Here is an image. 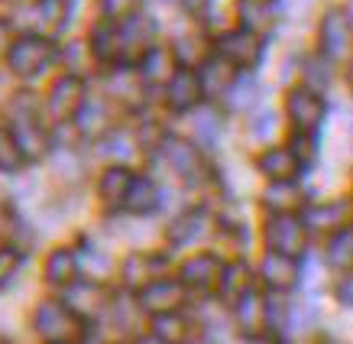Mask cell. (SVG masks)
Here are the masks:
<instances>
[{"label": "cell", "mask_w": 353, "mask_h": 344, "mask_svg": "<svg viewBox=\"0 0 353 344\" xmlns=\"http://www.w3.org/2000/svg\"><path fill=\"white\" fill-rule=\"evenodd\" d=\"M301 162L295 160V153L289 146H272L259 156V172L266 175L269 182H292L299 175Z\"/></svg>", "instance_id": "20"}, {"label": "cell", "mask_w": 353, "mask_h": 344, "mask_svg": "<svg viewBox=\"0 0 353 344\" xmlns=\"http://www.w3.org/2000/svg\"><path fill=\"white\" fill-rule=\"evenodd\" d=\"M159 150H162L165 162L172 166V172H175L179 179H185V182H198V179L204 175V160H201V153H198V146H194L192 140H182V137H162Z\"/></svg>", "instance_id": "8"}, {"label": "cell", "mask_w": 353, "mask_h": 344, "mask_svg": "<svg viewBox=\"0 0 353 344\" xmlns=\"http://www.w3.org/2000/svg\"><path fill=\"white\" fill-rule=\"evenodd\" d=\"M162 267H165V260L156 257V254H133V257H127V263H123V280H127V286L143 289V286H150L152 280H159Z\"/></svg>", "instance_id": "22"}, {"label": "cell", "mask_w": 353, "mask_h": 344, "mask_svg": "<svg viewBox=\"0 0 353 344\" xmlns=\"http://www.w3.org/2000/svg\"><path fill=\"white\" fill-rule=\"evenodd\" d=\"M108 143H114V146H108V156H117V160H123V156H130V140L123 137V133H114Z\"/></svg>", "instance_id": "40"}, {"label": "cell", "mask_w": 353, "mask_h": 344, "mask_svg": "<svg viewBox=\"0 0 353 344\" xmlns=\"http://www.w3.org/2000/svg\"><path fill=\"white\" fill-rule=\"evenodd\" d=\"M68 3H72V0H68Z\"/></svg>", "instance_id": "49"}, {"label": "cell", "mask_w": 353, "mask_h": 344, "mask_svg": "<svg viewBox=\"0 0 353 344\" xmlns=\"http://www.w3.org/2000/svg\"><path fill=\"white\" fill-rule=\"evenodd\" d=\"M221 269H224V263H221L214 254H198V257H192L182 267V273H179V283H182L185 289H198V292L217 289Z\"/></svg>", "instance_id": "13"}, {"label": "cell", "mask_w": 353, "mask_h": 344, "mask_svg": "<svg viewBox=\"0 0 353 344\" xmlns=\"http://www.w3.org/2000/svg\"><path fill=\"white\" fill-rule=\"evenodd\" d=\"M266 247L276 250V254H285V257H299L305 244H308V227L299 215L292 211H282V215H272L266 221Z\"/></svg>", "instance_id": "5"}, {"label": "cell", "mask_w": 353, "mask_h": 344, "mask_svg": "<svg viewBox=\"0 0 353 344\" xmlns=\"http://www.w3.org/2000/svg\"><path fill=\"white\" fill-rule=\"evenodd\" d=\"M152 334L165 344H188V334H192V325L185 322L179 312L169 315H156V325H152Z\"/></svg>", "instance_id": "30"}, {"label": "cell", "mask_w": 353, "mask_h": 344, "mask_svg": "<svg viewBox=\"0 0 353 344\" xmlns=\"http://www.w3.org/2000/svg\"><path fill=\"white\" fill-rule=\"evenodd\" d=\"M234 318H236V328L246 338H259V334L266 332V299L256 289H246L234 302Z\"/></svg>", "instance_id": "15"}, {"label": "cell", "mask_w": 353, "mask_h": 344, "mask_svg": "<svg viewBox=\"0 0 353 344\" xmlns=\"http://www.w3.org/2000/svg\"><path fill=\"white\" fill-rule=\"evenodd\" d=\"M350 85H353V62H350Z\"/></svg>", "instance_id": "46"}, {"label": "cell", "mask_w": 353, "mask_h": 344, "mask_svg": "<svg viewBox=\"0 0 353 344\" xmlns=\"http://www.w3.org/2000/svg\"><path fill=\"white\" fill-rule=\"evenodd\" d=\"M194 75H198V85H201V97H224L236 85V68L221 55L201 59Z\"/></svg>", "instance_id": "12"}, {"label": "cell", "mask_w": 353, "mask_h": 344, "mask_svg": "<svg viewBox=\"0 0 353 344\" xmlns=\"http://www.w3.org/2000/svg\"><path fill=\"white\" fill-rule=\"evenodd\" d=\"M198 133H201L204 140H214V137H217V124H214V117H208V114H204V117H198Z\"/></svg>", "instance_id": "41"}, {"label": "cell", "mask_w": 353, "mask_h": 344, "mask_svg": "<svg viewBox=\"0 0 353 344\" xmlns=\"http://www.w3.org/2000/svg\"><path fill=\"white\" fill-rule=\"evenodd\" d=\"M32 325H36V334L43 338L46 344H78L81 341V318H78L65 302H43L36 315H32Z\"/></svg>", "instance_id": "3"}, {"label": "cell", "mask_w": 353, "mask_h": 344, "mask_svg": "<svg viewBox=\"0 0 353 344\" xmlns=\"http://www.w3.org/2000/svg\"><path fill=\"white\" fill-rule=\"evenodd\" d=\"M253 344H266V341H259V338H253Z\"/></svg>", "instance_id": "47"}, {"label": "cell", "mask_w": 353, "mask_h": 344, "mask_svg": "<svg viewBox=\"0 0 353 344\" xmlns=\"http://www.w3.org/2000/svg\"><path fill=\"white\" fill-rule=\"evenodd\" d=\"M68 23V0H36V26L39 36H55Z\"/></svg>", "instance_id": "27"}, {"label": "cell", "mask_w": 353, "mask_h": 344, "mask_svg": "<svg viewBox=\"0 0 353 344\" xmlns=\"http://www.w3.org/2000/svg\"><path fill=\"white\" fill-rule=\"evenodd\" d=\"M88 49L94 55L97 62L104 65H114L120 62V39H117V20H104L97 23L94 30H91V39H88Z\"/></svg>", "instance_id": "21"}, {"label": "cell", "mask_w": 353, "mask_h": 344, "mask_svg": "<svg viewBox=\"0 0 353 344\" xmlns=\"http://www.w3.org/2000/svg\"><path fill=\"white\" fill-rule=\"evenodd\" d=\"M192 344H208V341H192Z\"/></svg>", "instance_id": "48"}, {"label": "cell", "mask_w": 353, "mask_h": 344, "mask_svg": "<svg viewBox=\"0 0 353 344\" xmlns=\"http://www.w3.org/2000/svg\"><path fill=\"white\" fill-rule=\"evenodd\" d=\"M208 231V215L204 211H185L169 224V244L172 247H188Z\"/></svg>", "instance_id": "24"}, {"label": "cell", "mask_w": 353, "mask_h": 344, "mask_svg": "<svg viewBox=\"0 0 353 344\" xmlns=\"http://www.w3.org/2000/svg\"><path fill=\"white\" fill-rule=\"evenodd\" d=\"M175 52L172 49H162V46H152L143 52L139 59V82L143 85H165L172 75H175Z\"/></svg>", "instance_id": "19"}, {"label": "cell", "mask_w": 353, "mask_h": 344, "mask_svg": "<svg viewBox=\"0 0 353 344\" xmlns=\"http://www.w3.org/2000/svg\"><path fill=\"white\" fill-rule=\"evenodd\" d=\"M246 289H253V276H250L246 263H227V267L221 269V280H217V292H221V299L234 305Z\"/></svg>", "instance_id": "26"}, {"label": "cell", "mask_w": 353, "mask_h": 344, "mask_svg": "<svg viewBox=\"0 0 353 344\" xmlns=\"http://www.w3.org/2000/svg\"><path fill=\"white\" fill-rule=\"evenodd\" d=\"M347 20H350V30H353V3L347 7Z\"/></svg>", "instance_id": "45"}, {"label": "cell", "mask_w": 353, "mask_h": 344, "mask_svg": "<svg viewBox=\"0 0 353 344\" xmlns=\"http://www.w3.org/2000/svg\"><path fill=\"white\" fill-rule=\"evenodd\" d=\"M201 101V85L192 68H175V75L165 82V104L172 111H192Z\"/></svg>", "instance_id": "16"}, {"label": "cell", "mask_w": 353, "mask_h": 344, "mask_svg": "<svg viewBox=\"0 0 353 344\" xmlns=\"http://www.w3.org/2000/svg\"><path fill=\"white\" fill-rule=\"evenodd\" d=\"M259 276H263V283H266L272 292H285L299 280V263H295V257H285V254L269 250L266 257H263V263H259Z\"/></svg>", "instance_id": "17"}, {"label": "cell", "mask_w": 353, "mask_h": 344, "mask_svg": "<svg viewBox=\"0 0 353 344\" xmlns=\"http://www.w3.org/2000/svg\"><path fill=\"white\" fill-rule=\"evenodd\" d=\"M117 39H120V62H139L146 49H152L156 39V23L146 13H130L117 20Z\"/></svg>", "instance_id": "6"}, {"label": "cell", "mask_w": 353, "mask_h": 344, "mask_svg": "<svg viewBox=\"0 0 353 344\" xmlns=\"http://www.w3.org/2000/svg\"><path fill=\"white\" fill-rule=\"evenodd\" d=\"M65 305L78 315V318H94V315L104 312V305H108V292L101 289L94 280L88 283H68L65 286Z\"/></svg>", "instance_id": "14"}, {"label": "cell", "mask_w": 353, "mask_h": 344, "mask_svg": "<svg viewBox=\"0 0 353 344\" xmlns=\"http://www.w3.org/2000/svg\"><path fill=\"white\" fill-rule=\"evenodd\" d=\"M217 55L227 59L236 72H240V68H253V65L263 59V43H259L256 32L230 30V32H224V36L217 39Z\"/></svg>", "instance_id": "7"}, {"label": "cell", "mask_w": 353, "mask_h": 344, "mask_svg": "<svg viewBox=\"0 0 353 344\" xmlns=\"http://www.w3.org/2000/svg\"><path fill=\"white\" fill-rule=\"evenodd\" d=\"M327 263L337 269L353 267V227H341L334 231L331 244H327Z\"/></svg>", "instance_id": "32"}, {"label": "cell", "mask_w": 353, "mask_h": 344, "mask_svg": "<svg viewBox=\"0 0 353 344\" xmlns=\"http://www.w3.org/2000/svg\"><path fill=\"white\" fill-rule=\"evenodd\" d=\"M292 146H295V160L305 166V162L314 160V133H295V140H292Z\"/></svg>", "instance_id": "37"}, {"label": "cell", "mask_w": 353, "mask_h": 344, "mask_svg": "<svg viewBox=\"0 0 353 344\" xmlns=\"http://www.w3.org/2000/svg\"><path fill=\"white\" fill-rule=\"evenodd\" d=\"M236 17H240V30L263 32L276 23V7L269 0H236Z\"/></svg>", "instance_id": "23"}, {"label": "cell", "mask_w": 353, "mask_h": 344, "mask_svg": "<svg viewBox=\"0 0 353 344\" xmlns=\"http://www.w3.org/2000/svg\"><path fill=\"white\" fill-rule=\"evenodd\" d=\"M350 20H347V10H327L321 17V26H318V43H321V52L327 62L347 55V46H350Z\"/></svg>", "instance_id": "11"}, {"label": "cell", "mask_w": 353, "mask_h": 344, "mask_svg": "<svg viewBox=\"0 0 353 344\" xmlns=\"http://www.w3.org/2000/svg\"><path fill=\"white\" fill-rule=\"evenodd\" d=\"M20 269V250L17 247H0V289L17 276Z\"/></svg>", "instance_id": "36"}, {"label": "cell", "mask_w": 353, "mask_h": 344, "mask_svg": "<svg viewBox=\"0 0 353 344\" xmlns=\"http://www.w3.org/2000/svg\"><path fill=\"white\" fill-rule=\"evenodd\" d=\"M301 75H305V88H311V91H318V95H321L324 88L331 85V62L321 59V55H311V59H305Z\"/></svg>", "instance_id": "33"}, {"label": "cell", "mask_w": 353, "mask_h": 344, "mask_svg": "<svg viewBox=\"0 0 353 344\" xmlns=\"http://www.w3.org/2000/svg\"><path fill=\"white\" fill-rule=\"evenodd\" d=\"M285 111H289L292 117V127L295 133H314V130L321 127L324 120V101L318 91H311V88H295L285 101Z\"/></svg>", "instance_id": "9"}, {"label": "cell", "mask_w": 353, "mask_h": 344, "mask_svg": "<svg viewBox=\"0 0 353 344\" xmlns=\"http://www.w3.org/2000/svg\"><path fill=\"white\" fill-rule=\"evenodd\" d=\"M185 302V286L179 280H152L150 286L139 289V309L143 312H152V315H169V312H179Z\"/></svg>", "instance_id": "10"}, {"label": "cell", "mask_w": 353, "mask_h": 344, "mask_svg": "<svg viewBox=\"0 0 353 344\" xmlns=\"http://www.w3.org/2000/svg\"><path fill=\"white\" fill-rule=\"evenodd\" d=\"M7 46H10V26L0 20V52H7Z\"/></svg>", "instance_id": "43"}, {"label": "cell", "mask_w": 353, "mask_h": 344, "mask_svg": "<svg viewBox=\"0 0 353 344\" xmlns=\"http://www.w3.org/2000/svg\"><path fill=\"white\" fill-rule=\"evenodd\" d=\"M101 10L108 20H123L133 13V0H101Z\"/></svg>", "instance_id": "38"}, {"label": "cell", "mask_w": 353, "mask_h": 344, "mask_svg": "<svg viewBox=\"0 0 353 344\" xmlns=\"http://www.w3.org/2000/svg\"><path fill=\"white\" fill-rule=\"evenodd\" d=\"M78 127L85 137H97L108 130V111L104 104H94V101H85V108L78 111Z\"/></svg>", "instance_id": "34"}, {"label": "cell", "mask_w": 353, "mask_h": 344, "mask_svg": "<svg viewBox=\"0 0 353 344\" xmlns=\"http://www.w3.org/2000/svg\"><path fill=\"white\" fill-rule=\"evenodd\" d=\"M159 204V189H156V182L152 179H146V175H133V185H130V195H127V211H133V215H150L152 208Z\"/></svg>", "instance_id": "28"}, {"label": "cell", "mask_w": 353, "mask_h": 344, "mask_svg": "<svg viewBox=\"0 0 353 344\" xmlns=\"http://www.w3.org/2000/svg\"><path fill=\"white\" fill-rule=\"evenodd\" d=\"M78 276V254L68 247H59L46 257V280L52 286H68Z\"/></svg>", "instance_id": "25"}, {"label": "cell", "mask_w": 353, "mask_h": 344, "mask_svg": "<svg viewBox=\"0 0 353 344\" xmlns=\"http://www.w3.org/2000/svg\"><path fill=\"white\" fill-rule=\"evenodd\" d=\"M182 3H185V10H188V13H204L211 0H182Z\"/></svg>", "instance_id": "42"}, {"label": "cell", "mask_w": 353, "mask_h": 344, "mask_svg": "<svg viewBox=\"0 0 353 344\" xmlns=\"http://www.w3.org/2000/svg\"><path fill=\"white\" fill-rule=\"evenodd\" d=\"M3 55H7V68L17 78H39L55 62V46L49 36L26 32L20 39H13Z\"/></svg>", "instance_id": "2"}, {"label": "cell", "mask_w": 353, "mask_h": 344, "mask_svg": "<svg viewBox=\"0 0 353 344\" xmlns=\"http://www.w3.org/2000/svg\"><path fill=\"white\" fill-rule=\"evenodd\" d=\"M10 137L13 143L20 146L23 160H39L49 150V133H46V124L39 120V111L32 104V97L26 91L13 97L10 104Z\"/></svg>", "instance_id": "1"}, {"label": "cell", "mask_w": 353, "mask_h": 344, "mask_svg": "<svg viewBox=\"0 0 353 344\" xmlns=\"http://www.w3.org/2000/svg\"><path fill=\"white\" fill-rule=\"evenodd\" d=\"M88 101V88L78 75H62L49 88L46 95V117L52 124H65V120H75L78 111L85 108Z\"/></svg>", "instance_id": "4"}, {"label": "cell", "mask_w": 353, "mask_h": 344, "mask_svg": "<svg viewBox=\"0 0 353 344\" xmlns=\"http://www.w3.org/2000/svg\"><path fill=\"white\" fill-rule=\"evenodd\" d=\"M23 162H26V160H23L20 146L13 143L10 130L0 127V172H20Z\"/></svg>", "instance_id": "35"}, {"label": "cell", "mask_w": 353, "mask_h": 344, "mask_svg": "<svg viewBox=\"0 0 353 344\" xmlns=\"http://www.w3.org/2000/svg\"><path fill=\"white\" fill-rule=\"evenodd\" d=\"M130 185H133V172H130L127 166L114 162L110 169H104L101 182H97V195H101L104 208H114V211L123 208V204H127V195H130Z\"/></svg>", "instance_id": "18"}, {"label": "cell", "mask_w": 353, "mask_h": 344, "mask_svg": "<svg viewBox=\"0 0 353 344\" xmlns=\"http://www.w3.org/2000/svg\"><path fill=\"white\" fill-rule=\"evenodd\" d=\"M137 344H165V341H159V338L152 334V338H143V341H137Z\"/></svg>", "instance_id": "44"}, {"label": "cell", "mask_w": 353, "mask_h": 344, "mask_svg": "<svg viewBox=\"0 0 353 344\" xmlns=\"http://www.w3.org/2000/svg\"><path fill=\"white\" fill-rule=\"evenodd\" d=\"M347 204L343 202H331V204H321V208H311L308 218H305V227H314V231H341L347 227Z\"/></svg>", "instance_id": "29"}, {"label": "cell", "mask_w": 353, "mask_h": 344, "mask_svg": "<svg viewBox=\"0 0 353 344\" xmlns=\"http://www.w3.org/2000/svg\"><path fill=\"white\" fill-rule=\"evenodd\" d=\"M263 204L272 215L292 211L299 204V189H295V182H269V189L263 192Z\"/></svg>", "instance_id": "31"}, {"label": "cell", "mask_w": 353, "mask_h": 344, "mask_svg": "<svg viewBox=\"0 0 353 344\" xmlns=\"http://www.w3.org/2000/svg\"><path fill=\"white\" fill-rule=\"evenodd\" d=\"M337 299L343 302V305H350L353 309V267L343 273V280L337 283Z\"/></svg>", "instance_id": "39"}]
</instances>
